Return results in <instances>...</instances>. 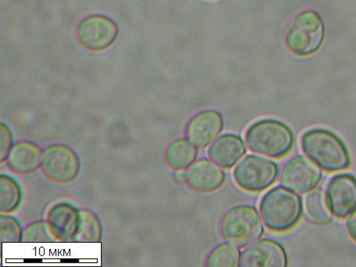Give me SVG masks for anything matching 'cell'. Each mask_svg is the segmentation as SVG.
Instances as JSON below:
<instances>
[{
	"label": "cell",
	"instance_id": "6da1fadb",
	"mask_svg": "<svg viewBox=\"0 0 356 267\" xmlns=\"http://www.w3.org/2000/svg\"><path fill=\"white\" fill-rule=\"evenodd\" d=\"M302 147L306 155L323 170L336 172L348 169L351 158L339 136L325 129H312L302 138Z\"/></svg>",
	"mask_w": 356,
	"mask_h": 267
},
{
	"label": "cell",
	"instance_id": "7a4b0ae2",
	"mask_svg": "<svg viewBox=\"0 0 356 267\" xmlns=\"http://www.w3.org/2000/svg\"><path fill=\"white\" fill-rule=\"evenodd\" d=\"M260 211L268 229L283 233L295 227L301 219L302 202L293 192L277 187L262 198Z\"/></svg>",
	"mask_w": 356,
	"mask_h": 267
},
{
	"label": "cell",
	"instance_id": "3957f363",
	"mask_svg": "<svg viewBox=\"0 0 356 267\" xmlns=\"http://www.w3.org/2000/svg\"><path fill=\"white\" fill-rule=\"evenodd\" d=\"M250 150L274 159L286 156L291 151L295 138L291 128L276 120H262L250 127L246 134Z\"/></svg>",
	"mask_w": 356,
	"mask_h": 267
},
{
	"label": "cell",
	"instance_id": "277c9868",
	"mask_svg": "<svg viewBox=\"0 0 356 267\" xmlns=\"http://www.w3.org/2000/svg\"><path fill=\"white\" fill-rule=\"evenodd\" d=\"M324 24L314 10L298 15L287 27L285 41L290 51L298 57L314 55L323 45Z\"/></svg>",
	"mask_w": 356,
	"mask_h": 267
},
{
	"label": "cell",
	"instance_id": "5b68a950",
	"mask_svg": "<svg viewBox=\"0 0 356 267\" xmlns=\"http://www.w3.org/2000/svg\"><path fill=\"white\" fill-rule=\"evenodd\" d=\"M220 227L223 239L238 247L252 243L264 233L258 211L247 204L229 209L223 216Z\"/></svg>",
	"mask_w": 356,
	"mask_h": 267
},
{
	"label": "cell",
	"instance_id": "8992f818",
	"mask_svg": "<svg viewBox=\"0 0 356 267\" xmlns=\"http://www.w3.org/2000/svg\"><path fill=\"white\" fill-rule=\"evenodd\" d=\"M41 169L49 181L70 184L79 176L81 160L71 147L62 144L51 145L43 151Z\"/></svg>",
	"mask_w": 356,
	"mask_h": 267
},
{
	"label": "cell",
	"instance_id": "52a82bcc",
	"mask_svg": "<svg viewBox=\"0 0 356 267\" xmlns=\"http://www.w3.org/2000/svg\"><path fill=\"white\" fill-rule=\"evenodd\" d=\"M278 173V166L273 161L248 155L237 165L234 176L242 189L260 192L270 188L277 181Z\"/></svg>",
	"mask_w": 356,
	"mask_h": 267
},
{
	"label": "cell",
	"instance_id": "ba28073f",
	"mask_svg": "<svg viewBox=\"0 0 356 267\" xmlns=\"http://www.w3.org/2000/svg\"><path fill=\"white\" fill-rule=\"evenodd\" d=\"M117 23L108 16L93 15L84 18L76 31L79 44L87 51L99 52L109 48L118 38Z\"/></svg>",
	"mask_w": 356,
	"mask_h": 267
},
{
	"label": "cell",
	"instance_id": "9c48e42d",
	"mask_svg": "<svg viewBox=\"0 0 356 267\" xmlns=\"http://www.w3.org/2000/svg\"><path fill=\"white\" fill-rule=\"evenodd\" d=\"M322 179V171L312 159L297 156L287 161L281 174V181L286 188L297 193H308L316 188Z\"/></svg>",
	"mask_w": 356,
	"mask_h": 267
},
{
	"label": "cell",
	"instance_id": "30bf717a",
	"mask_svg": "<svg viewBox=\"0 0 356 267\" xmlns=\"http://www.w3.org/2000/svg\"><path fill=\"white\" fill-rule=\"evenodd\" d=\"M286 265L284 248L270 239L256 241L241 254V267H286Z\"/></svg>",
	"mask_w": 356,
	"mask_h": 267
},
{
	"label": "cell",
	"instance_id": "8fae6325",
	"mask_svg": "<svg viewBox=\"0 0 356 267\" xmlns=\"http://www.w3.org/2000/svg\"><path fill=\"white\" fill-rule=\"evenodd\" d=\"M327 195L333 213L345 219L356 208V178L341 174L330 179Z\"/></svg>",
	"mask_w": 356,
	"mask_h": 267
},
{
	"label": "cell",
	"instance_id": "7c38bea8",
	"mask_svg": "<svg viewBox=\"0 0 356 267\" xmlns=\"http://www.w3.org/2000/svg\"><path fill=\"white\" fill-rule=\"evenodd\" d=\"M223 118L217 111H202L193 117L187 125L186 136L199 148L207 147L222 131Z\"/></svg>",
	"mask_w": 356,
	"mask_h": 267
},
{
	"label": "cell",
	"instance_id": "4fadbf2b",
	"mask_svg": "<svg viewBox=\"0 0 356 267\" xmlns=\"http://www.w3.org/2000/svg\"><path fill=\"white\" fill-rule=\"evenodd\" d=\"M79 210L66 202L55 204L49 210L47 221L59 241L74 242L79 227Z\"/></svg>",
	"mask_w": 356,
	"mask_h": 267
},
{
	"label": "cell",
	"instance_id": "5bb4252c",
	"mask_svg": "<svg viewBox=\"0 0 356 267\" xmlns=\"http://www.w3.org/2000/svg\"><path fill=\"white\" fill-rule=\"evenodd\" d=\"M186 182L191 188L202 193H211L224 184V172L221 168L208 159H201L186 172Z\"/></svg>",
	"mask_w": 356,
	"mask_h": 267
},
{
	"label": "cell",
	"instance_id": "9a60e30c",
	"mask_svg": "<svg viewBox=\"0 0 356 267\" xmlns=\"http://www.w3.org/2000/svg\"><path fill=\"white\" fill-rule=\"evenodd\" d=\"M43 151L35 143L22 140L12 147L7 160L10 169L17 174L33 173L40 169Z\"/></svg>",
	"mask_w": 356,
	"mask_h": 267
},
{
	"label": "cell",
	"instance_id": "2e32d148",
	"mask_svg": "<svg viewBox=\"0 0 356 267\" xmlns=\"http://www.w3.org/2000/svg\"><path fill=\"white\" fill-rule=\"evenodd\" d=\"M246 153L239 136L226 134L218 138L209 149V157L218 165L232 168Z\"/></svg>",
	"mask_w": 356,
	"mask_h": 267
},
{
	"label": "cell",
	"instance_id": "e0dca14e",
	"mask_svg": "<svg viewBox=\"0 0 356 267\" xmlns=\"http://www.w3.org/2000/svg\"><path fill=\"white\" fill-rule=\"evenodd\" d=\"M305 216L316 225H327L333 219L327 195L323 190H312L305 197Z\"/></svg>",
	"mask_w": 356,
	"mask_h": 267
},
{
	"label": "cell",
	"instance_id": "ac0fdd59",
	"mask_svg": "<svg viewBox=\"0 0 356 267\" xmlns=\"http://www.w3.org/2000/svg\"><path fill=\"white\" fill-rule=\"evenodd\" d=\"M197 156V150L190 140L177 139L168 147L165 159L173 170L180 171L190 167Z\"/></svg>",
	"mask_w": 356,
	"mask_h": 267
},
{
	"label": "cell",
	"instance_id": "d6986e66",
	"mask_svg": "<svg viewBox=\"0 0 356 267\" xmlns=\"http://www.w3.org/2000/svg\"><path fill=\"white\" fill-rule=\"evenodd\" d=\"M23 198V191L19 182L8 174L0 177V212L11 214L19 209Z\"/></svg>",
	"mask_w": 356,
	"mask_h": 267
},
{
	"label": "cell",
	"instance_id": "ffe728a7",
	"mask_svg": "<svg viewBox=\"0 0 356 267\" xmlns=\"http://www.w3.org/2000/svg\"><path fill=\"white\" fill-rule=\"evenodd\" d=\"M102 237V225L98 216L88 209L79 210V223L74 242H97Z\"/></svg>",
	"mask_w": 356,
	"mask_h": 267
},
{
	"label": "cell",
	"instance_id": "44dd1931",
	"mask_svg": "<svg viewBox=\"0 0 356 267\" xmlns=\"http://www.w3.org/2000/svg\"><path fill=\"white\" fill-rule=\"evenodd\" d=\"M241 253L233 245L222 244L209 254L207 264L209 267H236L240 266Z\"/></svg>",
	"mask_w": 356,
	"mask_h": 267
},
{
	"label": "cell",
	"instance_id": "7402d4cb",
	"mask_svg": "<svg viewBox=\"0 0 356 267\" xmlns=\"http://www.w3.org/2000/svg\"><path fill=\"white\" fill-rule=\"evenodd\" d=\"M22 242H56L59 241L52 232L47 221L31 223L24 229Z\"/></svg>",
	"mask_w": 356,
	"mask_h": 267
},
{
	"label": "cell",
	"instance_id": "603a6c76",
	"mask_svg": "<svg viewBox=\"0 0 356 267\" xmlns=\"http://www.w3.org/2000/svg\"><path fill=\"white\" fill-rule=\"evenodd\" d=\"M0 238L2 242H20L24 229L19 220L9 214L1 216Z\"/></svg>",
	"mask_w": 356,
	"mask_h": 267
},
{
	"label": "cell",
	"instance_id": "cb8c5ba5",
	"mask_svg": "<svg viewBox=\"0 0 356 267\" xmlns=\"http://www.w3.org/2000/svg\"><path fill=\"white\" fill-rule=\"evenodd\" d=\"M13 146L14 138L10 129L6 124L1 123V126H0V161H1V163L8 160Z\"/></svg>",
	"mask_w": 356,
	"mask_h": 267
},
{
	"label": "cell",
	"instance_id": "d4e9b609",
	"mask_svg": "<svg viewBox=\"0 0 356 267\" xmlns=\"http://www.w3.org/2000/svg\"><path fill=\"white\" fill-rule=\"evenodd\" d=\"M346 228L350 237L356 242V208L349 214Z\"/></svg>",
	"mask_w": 356,
	"mask_h": 267
},
{
	"label": "cell",
	"instance_id": "484cf974",
	"mask_svg": "<svg viewBox=\"0 0 356 267\" xmlns=\"http://www.w3.org/2000/svg\"><path fill=\"white\" fill-rule=\"evenodd\" d=\"M177 181L179 183H185L186 182V173L184 172L179 171L176 174Z\"/></svg>",
	"mask_w": 356,
	"mask_h": 267
}]
</instances>
